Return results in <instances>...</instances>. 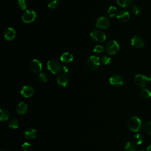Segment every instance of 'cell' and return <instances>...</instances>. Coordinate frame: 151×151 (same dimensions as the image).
<instances>
[{
  "instance_id": "6da1fadb",
  "label": "cell",
  "mask_w": 151,
  "mask_h": 151,
  "mask_svg": "<svg viewBox=\"0 0 151 151\" xmlns=\"http://www.w3.org/2000/svg\"><path fill=\"white\" fill-rule=\"evenodd\" d=\"M142 125V120L137 116H133L131 117L127 123V129L132 132H138Z\"/></svg>"
},
{
  "instance_id": "7a4b0ae2",
  "label": "cell",
  "mask_w": 151,
  "mask_h": 151,
  "mask_svg": "<svg viewBox=\"0 0 151 151\" xmlns=\"http://www.w3.org/2000/svg\"><path fill=\"white\" fill-rule=\"evenodd\" d=\"M120 49V47L117 42L115 40L109 41L105 45V50L106 52L110 55L116 54Z\"/></svg>"
},
{
  "instance_id": "3957f363",
  "label": "cell",
  "mask_w": 151,
  "mask_h": 151,
  "mask_svg": "<svg viewBox=\"0 0 151 151\" xmlns=\"http://www.w3.org/2000/svg\"><path fill=\"white\" fill-rule=\"evenodd\" d=\"M48 70L54 74H58L61 70V65L60 63L55 60H51L47 64Z\"/></svg>"
},
{
  "instance_id": "277c9868",
  "label": "cell",
  "mask_w": 151,
  "mask_h": 151,
  "mask_svg": "<svg viewBox=\"0 0 151 151\" xmlns=\"http://www.w3.org/2000/svg\"><path fill=\"white\" fill-rule=\"evenodd\" d=\"M91 39L96 42H103L106 40V34L99 30H94L90 33Z\"/></svg>"
},
{
  "instance_id": "5b68a950",
  "label": "cell",
  "mask_w": 151,
  "mask_h": 151,
  "mask_svg": "<svg viewBox=\"0 0 151 151\" xmlns=\"http://www.w3.org/2000/svg\"><path fill=\"white\" fill-rule=\"evenodd\" d=\"M37 14L35 11L32 10L27 9L22 15L21 19L22 21L25 23H31L36 19Z\"/></svg>"
},
{
  "instance_id": "8992f818",
  "label": "cell",
  "mask_w": 151,
  "mask_h": 151,
  "mask_svg": "<svg viewBox=\"0 0 151 151\" xmlns=\"http://www.w3.org/2000/svg\"><path fill=\"white\" fill-rule=\"evenodd\" d=\"M100 64V60L99 57L94 55H91L87 60V67L91 70H95L98 68Z\"/></svg>"
},
{
  "instance_id": "52a82bcc",
  "label": "cell",
  "mask_w": 151,
  "mask_h": 151,
  "mask_svg": "<svg viewBox=\"0 0 151 151\" xmlns=\"http://www.w3.org/2000/svg\"><path fill=\"white\" fill-rule=\"evenodd\" d=\"M134 83L135 84L141 87H146L149 83V77L147 76L142 75V74H137L134 77Z\"/></svg>"
},
{
  "instance_id": "ba28073f",
  "label": "cell",
  "mask_w": 151,
  "mask_h": 151,
  "mask_svg": "<svg viewBox=\"0 0 151 151\" xmlns=\"http://www.w3.org/2000/svg\"><path fill=\"white\" fill-rule=\"evenodd\" d=\"M110 25L109 18L106 16H102L99 18L96 22V26L98 28L107 29Z\"/></svg>"
},
{
  "instance_id": "9c48e42d",
  "label": "cell",
  "mask_w": 151,
  "mask_h": 151,
  "mask_svg": "<svg viewBox=\"0 0 151 151\" xmlns=\"http://www.w3.org/2000/svg\"><path fill=\"white\" fill-rule=\"evenodd\" d=\"M29 69L34 73H40L42 70V64L39 60L34 59L29 64Z\"/></svg>"
},
{
  "instance_id": "30bf717a",
  "label": "cell",
  "mask_w": 151,
  "mask_h": 151,
  "mask_svg": "<svg viewBox=\"0 0 151 151\" xmlns=\"http://www.w3.org/2000/svg\"><path fill=\"white\" fill-rule=\"evenodd\" d=\"M131 45L135 48H142L145 46L143 40L139 36H134L130 40Z\"/></svg>"
},
{
  "instance_id": "8fae6325",
  "label": "cell",
  "mask_w": 151,
  "mask_h": 151,
  "mask_svg": "<svg viewBox=\"0 0 151 151\" xmlns=\"http://www.w3.org/2000/svg\"><path fill=\"white\" fill-rule=\"evenodd\" d=\"M34 88L31 86L28 85L23 86L20 91L21 94L26 98L31 97L34 94Z\"/></svg>"
},
{
  "instance_id": "7c38bea8",
  "label": "cell",
  "mask_w": 151,
  "mask_h": 151,
  "mask_svg": "<svg viewBox=\"0 0 151 151\" xmlns=\"http://www.w3.org/2000/svg\"><path fill=\"white\" fill-rule=\"evenodd\" d=\"M109 82L114 86H121L123 84V79L119 75H113L109 78Z\"/></svg>"
},
{
  "instance_id": "4fadbf2b",
  "label": "cell",
  "mask_w": 151,
  "mask_h": 151,
  "mask_svg": "<svg viewBox=\"0 0 151 151\" xmlns=\"http://www.w3.org/2000/svg\"><path fill=\"white\" fill-rule=\"evenodd\" d=\"M116 18L120 22H127L130 18V14L127 11H121L117 14Z\"/></svg>"
},
{
  "instance_id": "5bb4252c",
  "label": "cell",
  "mask_w": 151,
  "mask_h": 151,
  "mask_svg": "<svg viewBox=\"0 0 151 151\" xmlns=\"http://www.w3.org/2000/svg\"><path fill=\"white\" fill-rule=\"evenodd\" d=\"M15 35V30L12 28H8L4 32V37L7 41H11L14 39Z\"/></svg>"
},
{
  "instance_id": "9a60e30c",
  "label": "cell",
  "mask_w": 151,
  "mask_h": 151,
  "mask_svg": "<svg viewBox=\"0 0 151 151\" xmlns=\"http://www.w3.org/2000/svg\"><path fill=\"white\" fill-rule=\"evenodd\" d=\"M28 110L27 104L23 101L19 103L16 107V111L19 114H24Z\"/></svg>"
},
{
  "instance_id": "2e32d148",
  "label": "cell",
  "mask_w": 151,
  "mask_h": 151,
  "mask_svg": "<svg viewBox=\"0 0 151 151\" xmlns=\"http://www.w3.org/2000/svg\"><path fill=\"white\" fill-rule=\"evenodd\" d=\"M24 137L28 140H32L35 138L37 136V130L34 129L29 128L27 129L24 133Z\"/></svg>"
},
{
  "instance_id": "e0dca14e",
  "label": "cell",
  "mask_w": 151,
  "mask_h": 151,
  "mask_svg": "<svg viewBox=\"0 0 151 151\" xmlns=\"http://www.w3.org/2000/svg\"><path fill=\"white\" fill-rule=\"evenodd\" d=\"M60 60L63 63H70L73 60V55L70 52H64L60 57Z\"/></svg>"
},
{
  "instance_id": "ac0fdd59",
  "label": "cell",
  "mask_w": 151,
  "mask_h": 151,
  "mask_svg": "<svg viewBox=\"0 0 151 151\" xmlns=\"http://www.w3.org/2000/svg\"><path fill=\"white\" fill-rule=\"evenodd\" d=\"M57 81L60 86L64 87H66L68 84V79L67 77L64 74H61L58 76L57 78Z\"/></svg>"
},
{
  "instance_id": "d6986e66",
  "label": "cell",
  "mask_w": 151,
  "mask_h": 151,
  "mask_svg": "<svg viewBox=\"0 0 151 151\" xmlns=\"http://www.w3.org/2000/svg\"><path fill=\"white\" fill-rule=\"evenodd\" d=\"M10 114L9 111L6 109H1V121H6L9 117Z\"/></svg>"
},
{
  "instance_id": "ffe728a7",
  "label": "cell",
  "mask_w": 151,
  "mask_h": 151,
  "mask_svg": "<svg viewBox=\"0 0 151 151\" xmlns=\"http://www.w3.org/2000/svg\"><path fill=\"white\" fill-rule=\"evenodd\" d=\"M117 4L123 8L129 6L132 2L133 0H116Z\"/></svg>"
},
{
  "instance_id": "44dd1931",
  "label": "cell",
  "mask_w": 151,
  "mask_h": 151,
  "mask_svg": "<svg viewBox=\"0 0 151 151\" xmlns=\"http://www.w3.org/2000/svg\"><path fill=\"white\" fill-rule=\"evenodd\" d=\"M8 126L9 128L12 129H16L19 126V122L18 119H11L8 124Z\"/></svg>"
},
{
  "instance_id": "7402d4cb",
  "label": "cell",
  "mask_w": 151,
  "mask_h": 151,
  "mask_svg": "<svg viewBox=\"0 0 151 151\" xmlns=\"http://www.w3.org/2000/svg\"><path fill=\"white\" fill-rule=\"evenodd\" d=\"M140 96L145 99L151 97V91L147 88H143L140 92Z\"/></svg>"
},
{
  "instance_id": "603a6c76",
  "label": "cell",
  "mask_w": 151,
  "mask_h": 151,
  "mask_svg": "<svg viewBox=\"0 0 151 151\" xmlns=\"http://www.w3.org/2000/svg\"><path fill=\"white\" fill-rule=\"evenodd\" d=\"M60 6V2L57 0H52L49 2L48 7L51 9H56Z\"/></svg>"
},
{
  "instance_id": "cb8c5ba5",
  "label": "cell",
  "mask_w": 151,
  "mask_h": 151,
  "mask_svg": "<svg viewBox=\"0 0 151 151\" xmlns=\"http://www.w3.org/2000/svg\"><path fill=\"white\" fill-rule=\"evenodd\" d=\"M124 149L125 151H136V147L133 142H129L126 144Z\"/></svg>"
},
{
  "instance_id": "d4e9b609",
  "label": "cell",
  "mask_w": 151,
  "mask_h": 151,
  "mask_svg": "<svg viewBox=\"0 0 151 151\" xmlns=\"http://www.w3.org/2000/svg\"><path fill=\"white\" fill-rule=\"evenodd\" d=\"M133 140H134V143L136 144L140 145V144H142L143 143V136L141 134L137 133V134L134 135Z\"/></svg>"
},
{
  "instance_id": "484cf974",
  "label": "cell",
  "mask_w": 151,
  "mask_h": 151,
  "mask_svg": "<svg viewBox=\"0 0 151 151\" xmlns=\"http://www.w3.org/2000/svg\"><path fill=\"white\" fill-rule=\"evenodd\" d=\"M108 15L110 17H114L117 15V8L115 6H110L108 9Z\"/></svg>"
},
{
  "instance_id": "4316f807",
  "label": "cell",
  "mask_w": 151,
  "mask_h": 151,
  "mask_svg": "<svg viewBox=\"0 0 151 151\" xmlns=\"http://www.w3.org/2000/svg\"><path fill=\"white\" fill-rule=\"evenodd\" d=\"M17 6L21 10H25L27 8V4L25 0H18L17 2Z\"/></svg>"
},
{
  "instance_id": "83f0119b",
  "label": "cell",
  "mask_w": 151,
  "mask_h": 151,
  "mask_svg": "<svg viewBox=\"0 0 151 151\" xmlns=\"http://www.w3.org/2000/svg\"><path fill=\"white\" fill-rule=\"evenodd\" d=\"M38 78L40 81L42 82V83H46L48 80L47 75L44 73H39V74L38 76Z\"/></svg>"
},
{
  "instance_id": "f1b7e54d",
  "label": "cell",
  "mask_w": 151,
  "mask_h": 151,
  "mask_svg": "<svg viewBox=\"0 0 151 151\" xmlns=\"http://www.w3.org/2000/svg\"><path fill=\"white\" fill-rule=\"evenodd\" d=\"M21 150V151H31V146L28 143H27V142L24 143L22 145Z\"/></svg>"
},
{
  "instance_id": "f546056e",
  "label": "cell",
  "mask_w": 151,
  "mask_h": 151,
  "mask_svg": "<svg viewBox=\"0 0 151 151\" xmlns=\"http://www.w3.org/2000/svg\"><path fill=\"white\" fill-rule=\"evenodd\" d=\"M101 61L102 63H103L104 64L107 65V64H109L111 63V58L109 56L104 55V56H103L101 57Z\"/></svg>"
},
{
  "instance_id": "4dcf8cb0",
  "label": "cell",
  "mask_w": 151,
  "mask_h": 151,
  "mask_svg": "<svg viewBox=\"0 0 151 151\" xmlns=\"http://www.w3.org/2000/svg\"><path fill=\"white\" fill-rule=\"evenodd\" d=\"M144 129H145V132H146L147 134L151 135V121L147 122L145 124Z\"/></svg>"
},
{
  "instance_id": "1f68e13d",
  "label": "cell",
  "mask_w": 151,
  "mask_h": 151,
  "mask_svg": "<svg viewBox=\"0 0 151 151\" xmlns=\"http://www.w3.org/2000/svg\"><path fill=\"white\" fill-rule=\"evenodd\" d=\"M103 46L101 45H96L94 50H93V52H95V53H97V54H100V53H101L103 51Z\"/></svg>"
},
{
  "instance_id": "d6a6232c",
  "label": "cell",
  "mask_w": 151,
  "mask_h": 151,
  "mask_svg": "<svg viewBox=\"0 0 151 151\" xmlns=\"http://www.w3.org/2000/svg\"><path fill=\"white\" fill-rule=\"evenodd\" d=\"M132 13L134 15H139L140 13V10L139 9V8L137 6H133V8H132Z\"/></svg>"
},
{
  "instance_id": "836d02e7",
  "label": "cell",
  "mask_w": 151,
  "mask_h": 151,
  "mask_svg": "<svg viewBox=\"0 0 151 151\" xmlns=\"http://www.w3.org/2000/svg\"><path fill=\"white\" fill-rule=\"evenodd\" d=\"M62 69H63V71L65 73H68L69 70H68V67H67V66H64Z\"/></svg>"
},
{
  "instance_id": "e575fe53",
  "label": "cell",
  "mask_w": 151,
  "mask_h": 151,
  "mask_svg": "<svg viewBox=\"0 0 151 151\" xmlns=\"http://www.w3.org/2000/svg\"><path fill=\"white\" fill-rule=\"evenodd\" d=\"M146 151H151V145H150V146H149L147 147Z\"/></svg>"
},
{
  "instance_id": "d590c367",
  "label": "cell",
  "mask_w": 151,
  "mask_h": 151,
  "mask_svg": "<svg viewBox=\"0 0 151 151\" xmlns=\"http://www.w3.org/2000/svg\"><path fill=\"white\" fill-rule=\"evenodd\" d=\"M149 80H150V81H151V74L149 76Z\"/></svg>"
},
{
  "instance_id": "8d00e7d4",
  "label": "cell",
  "mask_w": 151,
  "mask_h": 151,
  "mask_svg": "<svg viewBox=\"0 0 151 151\" xmlns=\"http://www.w3.org/2000/svg\"><path fill=\"white\" fill-rule=\"evenodd\" d=\"M1 151H6V150H1Z\"/></svg>"
},
{
  "instance_id": "74e56055",
  "label": "cell",
  "mask_w": 151,
  "mask_h": 151,
  "mask_svg": "<svg viewBox=\"0 0 151 151\" xmlns=\"http://www.w3.org/2000/svg\"><path fill=\"white\" fill-rule=\"evenodd\" d=\"M140 151H143V150H140Z\"/></svg>"
}]
</instances>
